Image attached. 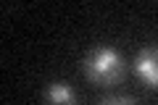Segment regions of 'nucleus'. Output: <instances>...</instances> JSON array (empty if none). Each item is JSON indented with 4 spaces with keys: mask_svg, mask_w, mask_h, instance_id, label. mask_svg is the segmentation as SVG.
<instances>
[{
    "mask_svg": "<svg viewBox=\"0 0 158 105\" xmlns=\"http://www.w3.org/2000/svg\"><path fill=\"white\" fill-rule=\"evenodd\" d=\"M135 74L142 79V84L150 89H158V45H148L135 58Z\"/></svg>",
    "mask_w": 158,
    "mask_h": 105,
    "instance_id": "nucleus-2",
    "label": "nucleus"
},
{
    "mask_svg": "<svg viewBox=\"0 0 158 105\" xmlns=\"http://www.w3.org/2000/svg\"><path fill=\"white\" fill-rule=\"evenodd\" d=\"M82 66H85V76L100 87H111L124 79V58L118 50L108 47V45L92 47Z\"/></svg>",
    "mask_w": 158,
    "mask_h": 105,
    "instance_id": "nucleus-1",
    "label": "nucleus"
},
{
    "mask_svg": "<svg viewBox=\"0 0 158 105\" xmlns=\"http://www.w3.org/2000/svg\"><path fill=\"white\" fill-rule=\"evenodd\" d=\"M100 105H137V100H132V97H108Z\"/></svg>",
    "mask_w": 158,
    "mask_h": 105,
    "instance_id": "nucleus-4",
    "label": "nucleus"
},
{
    "mask_svg": "<svg viewBox=\"0 0 158 105\" xmlns=\"http://www.w3.org/2000/svg\"><path fill=\"white\" fill-rule=\"evenodd\" d=\"M45 103L48 105H74L77 95H74V89L66 82H53L45 89Z\"/></svg>",
    "mask_w": 158,
    "mask_h": 105,
    "instance_id": "nucleus-3",
    "label": "nucleus"
}]
</instances>
